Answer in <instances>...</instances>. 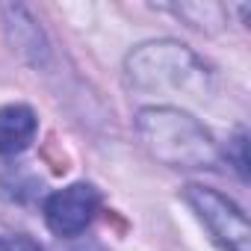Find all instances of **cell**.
Listing matches in <instances>:
<instances>
[{
  "label": "cell",
  "instance_id": "1",
  "mask_svg": "<svg viewBox=\"0 0 251 251\" xmlns=\"http://www.w3.org/2000/svg\"><path fill=\"white\" fill-rule=\"evenodd\" d=\"M145 148L172 169H216L219 148L204 124L175 106H148L136 115Z\"/></svg>",
  "mask_w": 251,
  "mask_h": 251
},
{
  "label": "cell",
  "instance_id": "2",
  "mask_svg": "<svg viewBox=\"0 0 251 251\" xmlns=\"http://www.w3.org/2000/svg\"><path fill=\"white\" fill-rule=\"evenodd\" d=\"M127 77L145 92H183L207 89V65L177 42H148L127 56Z\"/></svg>",
  "mask_w": 251,
  "mask_h": 251
},
{
  "label": "cell",
  "instance_id": "3",
  "mask_svg": "<svg viewBox=\"0 0 251 251\" xmlns=\"http://www.w3.org/2000/svg\"><path fill=\"white\" fill-rule=\"evenodd\" d=\"M186 201L189 207L198 213V219L207 225V230L213 233V239L225 248V251H251V227L245 213L225 198L222 192L201 186V183H189L186 186Z\"/></svg>",
  "mask_w": 251,
  "mask_h": 251
},
{
  "label": "cell",
  "instance_id": "4",
  "mask_svg": "<svg viewBox=\"0 0 251 251\" xmlns=\"http://www.w3.org/2000/svg\"><path fill=\"white\" fill-rule=\"evenodd\" d=\"M98 207L100 192L92 183H71L45 201V222L56 236H77L92 225Z\"/></svg>",
  "mask_w": 251,
  "mask_h": 251
},
{
  "label": "cell",
  "instance_id": "5",
  "mask_svg": "<svg viewBox=\"0 0 251 251\" xmlns=\"http://www.w3.org/2000/svg\"><path fill=\"white\" fill-rule=\"evenodd\" d=\"M39 130V118L30 106L24 103H9L0 109V154L12 157L30 148Z\"/></svg>",
  "mask_w": 251,
  "mask_h": 251
},
{
  "label": "cell",
  "instance_id": "6",
  "mask_svg": "<svg viewBox=\"0 0 251 251\" xmlns=\"http://www.w3.org/2000/svg\"><path fill=\"white\" fill-rule=\"evenodd\" d=\"M0 251H42V245L27 233H6L0 236Z\"/></svg>",
  "mask_w": 251,
  "mask_h": 251
}]
</instances>
